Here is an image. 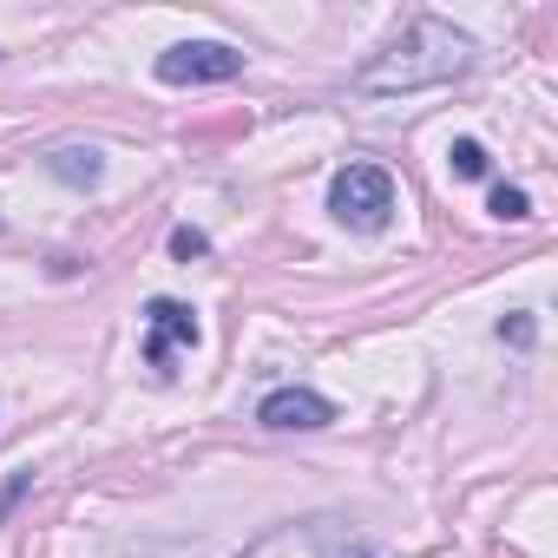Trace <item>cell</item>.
I'll return each instance as SVG.
<instances>
[{
  "label": "cell",
  "instance_id": "6da1fadb",
  "mask_svg": "<svg viewBox=\"0 0 558 558\" xmlns=\"http://www.w3.org/2000/svg\"><path fill=\"white\" fill-rule=\"evenodd\" d=\"M473 60H480V47L453 27V21H440V14H414L362 73H355V93L362 99H408V93H427V86H453V80H466L473 73Z\"/></svg>",
  "mask_w": 558,
  "mask_h": 558
},
{
  "label": "cell",
  "instance_id": "7a4b0ae2",
  "mask_svg": "<svg viewBox=\"0 0 558 558\" xmlns=\"http://www.w3.org/2000/svg\"><path fill=\"white\" fill-rule=\"evenodd\" d=\"M329 210L349 230H381L395 217V178L381 165H342L329 178Z\"/></svg>",
  "mask_w": 558,
  "mask_h": 558
},
{
  "label": "cell",
  "instance_id": "3957f363",
  "mask_svg": "<svg viewBox=\"0 0 558 558\" xmlns=\"http://www.w3.org/2000/svg\"><path fill=\"white\" fill-rule=\"evenodd\" d=\"M243 73V53L223 40H178L158 53V80L165 86H223Z\"/></svg>",
  "mask_w": 558,
  "mask_h": 558
},
{
  "label": "cell",
  "instance_id": "277c9868",
  "mask_svg": "<svg viewBox=\"0 0 558 558\" xmlns=\"http://www.w3.org/2000/svg\"><path fill=\"white\" fill-rule=\"evenodd\" d=\"M329 421H336V401L316 388H276L256 401V427H269V434H316Z\"/></svg>",
  "mask_w": 558,
  "mask_h": 558
},
{
  "label": "cell",
  "instance_id": "5b68a950",
  "mask_svg": "<svg viewBox=\"0 0 558 558\" xmlns=\"http://www.w3.org/2000/svg\"><path fill=\"white\" fill-rule=\"evenodd\" d=\"M145 362L151 368H171V355L178 349H197V316L184 310V303H171V296H151L145 303Z\"/></svg>",
  "mask_w": 558,
  "mask_h": 558
},
{
  "label": "cell",
  "instance_id": "8992f818",
  "mask_svg": "<svg viewBox=\"0 0 558 558\" xmlns=\"http://www.w3.org/2000/svg\"><path fill=\"white\" fill-rule=\"evenodd\" d=\"M47 171H53L60 184H73V191H93L99 171H106V158H99V145H53V151H47Z\"/></svg>",
  "mask_w": 558,
  "mask_h": 558
},
{
  "label": "cell",
  "instance_id": "52a82bcc",
  "mask_svg": "<svg viewBox=\"0 0 558 558\" xmlns=\"http://www.w3.org/2000/svg\"><path fill=\"white\" fill-rule=\"evenodd\" d=\"M447 165H453L460 178H486V145H480V138H453Z\"/></svg>",
  "mask_w": 558,
  "mask_h": 558
},
{
  "label": "cell",
  "instance_id": "ba28073f",
  "mask_svg": "<svg viewBox=\"0 0 558 558\" xmlns=\"http://www.w3.org/2000/svg\"><path fill=\"white\" fill-rule=\"evenodd\" d=\"M493 217H506V223H525V217H532V197H525L519 184H493Z\"/></svg>",
  "mask_w": 558,
  "mask_h": 558
},
{
  "label": "cell",
  "instance_id": "9c48e42d",
  "mask_svg": "<svg viewBox=\"0 0 558 558\" xmlns=\"http://www.w3.org/2000/svg\"><path fill=\"white\" fill-rule=\"evenodd\" d=\"M204 250H210V243H204V230H191V223H178V230H171V256H184V263H191V256H204Z\"/></svg>",
  "mask_w": 558,
  "mask_h": 558
},
{
  "label": "cell",
  "instance_id": "30bf717a",
  "mask_svg": "<svg viewBox=\"0 0 558 558\" xmlns=\"http://www.w3.org/2000/svg\"><path fill=\"white\" fill-rule=\"evenodd\" d=\"M27 493H34V473H14L8 486H0V519H8V512H14V506L27 499Z\"/></svg>",
  "mask_w": 558,
  "mask_h": 558
},
{
  "label": "cell",
  "instance_id": "8fae6325",
  "mask_svg": "<svg viewBox=\"0 0 558 558\" xmlns=\"http://www.w3.org/2000/svg\"><path fill=\"white\" fill-rule=\"evenodd\" d=\"M323 558H381L375 545H362V538H329L323 545Z\"/></svg>",
  "mask_w": 558,
  "mask_h": 558
},
{
  "label": "cell",
  "instance_id": "7c38bea8",
  "mask_svg": "<svg viewBox=\"0 0 558 558\" xmlns=\"http://www.w3.org/2000/svg\"><path fill=\"white\" fill-rule=\"evenodd\" d=\"M499 336H506L512 349H532V316H512V323H499Z\"/></svg>",
  "mask_w": 558,
  "mask_h": 558
}]
</instances>
